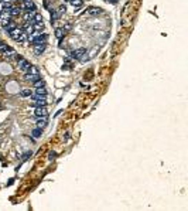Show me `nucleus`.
<instances>
[{
  "instance_id": "1",
  "label": "nucleus",
  "mask_w": 188,
  "mask_h": 211,
  "mask_svg": "<svg viewBox=\"0 0 188 211\" xmlns=\"http://www.w3.org/2000/svg\"><path fill=\"white\" fill-rule=\"evenodd\" d=\"M9 34H10V38L14 40L16 43H24L27 38V34L24 33V30H23L21 27H16V28L12 30Z\"/></svg>"
},
{
  "instance_id": "15",
  "label": "nucleus",
  "mask_w": 188,
  "mask_h": 211,
  "mask_svg": "<svg viewBox=\"0 0 188 211\" xmlns=\"http://www.w3.org/2000/svg\"><path fill=\"white\" fill-rule=\"evenodd\" d=\"M33 93H36V95H41V96H47V89H45V87H41V88H36Z\"/></svg>"
},
{
  "instance_id": "2",
  "label": "nucleus",
  "mask_w": 188,
  "mask_h": 211,
  "mask_svg": "<svg viewBox=\"0 0 188 211\" xmlns=\"http://www.w3.org/2000/svg\"><path fill=\"white\" fill-rule=\"evenodd\" d=\"M65 12H67V7H65V6H59L57 10H53V14H51V21L58 20L62 14H65Z\"/></svg>"
},
{
  "instance_id": "17",
  "label": "nucleus",
  "mask_w": 188,
  "mask_h": 211,
  "mask_svg": "<svg viewBox=\"0 0 188 211\" xmlns=\"http://www.w3.org/2000/svg\"><path fill=\"white\" fill-rule=\"evenodd\" d=\"M31 105L34 106V108H37V106H45L47 105V101L45 99H40V101H34Z\"/></svg>"
},
{
  "instance_id": "8",
  "label": "nucleus",
  "mask_w": 188,
  "mask_h": 211,
  "mask_svg": "<svg viewBox=\"0 0 188 211\" xmlns=\"http://www.w3.org/2000/svg\"><path fill=\"white\" fill-rule=\"evenodd\" d=\"M20 7H21V10H26V12L30 10V9H31V10H36V4L33 3V0H26V1H23V4H21Z\"/></svg>"
},
{
  "instance_id": "6",
  "label": "nucleus",
  "mask_w": 188,
  "mask_h": 211,
  "mask_svg": "<svg viewBox=\"0 0 188 211\" xmlns=\"http://www.w3.org/2000/svg\"><path fill=\"white\" fill-rule=\"evenodd\" d=\"M17 67H18V69H21V71H28V68H30V63L27 61L26 58H18L17 60Z\"/></svg>"
},
{
  "instance_id": "22",
  "label": "nucleus",
  "mask_w": 188,
  "mask_h": 211,
  "mask_svg": "<svg viewBox=\"0 0 188 211\" xmlns=\"http://www.w3.org/2000/svg\"><path fill=\"white\" fill-rule=\"evenodd\" d=\"M41 133H42V129H40V128H36V129L33 131V136H34V137H40Z\"/></svg>"
},
{
  "instance_id": "26",
  "label": "nucleus",
  "mask_w": 188,
  "mask_h": 211,
  "mask_svg": "<svg viewBox=\"0 0 188 211\" xmlns=\"http://www.w3.org/2000/svg\"><path fill=\"white\" fill-rule=\"evenodd\" d=\"M64 1H69V0H64Z\"/></svg>"
},
{
  "instance_id": "21",
  "label": "nucleus",
  "mask_w": 188,
  "mask_h": 211,
  "mask_svg": "<svg viewBox=\"0 0 188 211\" xmlns=\"http://www.w3.org/2000/svg\"><path fill=\"white\" fill-rule=\"evenodd\" d=\"M14 28H16V24H14L13 21H12V23H9L7 26L4 27V30H6L7 33H10V31H12V30H14Z\"/></svg>"
},
{
  "instance_id": "5",
  "label": "nucleus",
  "mask_w": 188,
  "mask_h": 211,
  "mask_svg": "<svg viewBox=\"0 0 188 211\" xmlns=\"http://www.w3.org/2000/svg\"><path fill=\"white\" fill-rule=\"evenodd\" d=\"M34 116L36 118H42V116H48V111L45 106H37L34 109Z\"/></svg>"
},
{
  "instance_id": "12",
  "label": "nucleus",
  "mask_w": 188,
  "mask_h": 211,
  "mask_svg": "<svg viewBox=\"0 0 188 211\" xmlns=\"http://www.w3.org/2000/svg\"><path fill=\"white\" fill-rule=\"evenodd\" d=\"M10 7H13V4H12L10 1H1V0H0V13L9 10Z\"/></svg>"
},
{
  "instance_id": "3",
  "label": "nucleus",
  "mask_w": 188,
  "mask_h": 211,
  "mask_svg": "<svg viewBox=\"0 0 188 211\" xmlns=\"http://www.w3.org/2000/svg\"><path fill=\"white\" fill-rule=\"evenodd\" d=\"M47 48V43H37V44H33V50L36 55H41V54L45 51Z\"/></svg>"
},
{
  "instance_id": "24",
  "label": "nucleus",
  "mask_w": 188,
  "mask_h": 211,
  "mask_svg": "<svg viewBox=\"0 0 188 211\" xmlns=\"http://www.w3.org/2000/svg\"><path fill=\"white\" fill-rule=\"evenodd\" d=\"M27 72H30V74H40L38 69H37V67H31V65H30V68H28Z\"/></svg>"
},
{
  "instance_id": "4",
  "label": "nucleus",
  "mask_w": 188,
  "mask_h": 211,
  "mask_svg": "<svg viewBox=\"0 0 188 211\" xmlns=\"http://www.w3.org/2000/svg\"><path fill=\"white\" fill-rule=\"evenodd\" d=\"M86 53V48H77L71 53V58L72 60H82V57Z\"/></svg>"
},
{
  "instance_id": "16",
  "label": "nucleus",
  "mask_w": 188,
  "mask_h": 211,
  "mask_svg": "<svg viewBox=\"0 0 188 211\" xmlns=\"http://www.w3.org/2000/svg\"><path fill=\"white\" fill-rule=\"evenodd\" d=\"M64 34H65V30H64V28H57V30H55V37H57V38H62V37H64Z\"/></svg>"
},
{
  "instance_id": "23",
  "label": "nucleus",
  "mask_w": 188,
  "mask_h": 211,
  "mask_svg": "<svg viewBox=\"0 0 188 211\" xmlns=\"http://www.w3.org/2000/svg\"><path fill=\"white\" fill-rule=\"evenodd\" d=\"M31 93H33V91H30V89H23L20 92V95L21 96H31Z\"/></svg>"
},
{
  "instance_id": "9",
  "label": "nucleus",
  "mask_w": 188,
  "mask_h": 211,
  "mask_svg": "<svg viewBox=\"0 0 188 211\" xmlns=\"http://www.w3.org/2000/svg\"><path fill=\"white\" fill-rule=\"evenodd\" d=\"M34 14H36V10H27L26 13H24V21L26 23H31L33 24V19H34Z\"/></svg>"
},
{
  "instance_id": "13",
  "label": "nucleus",
  "mask_w": 188,
  "mask_h": 211,
  "mask_svg": "<svg viewBox=\"0 0 188 211\" xmlns=\"http://www.w3.org/2000/svg\"><path fill=\"white\" fill-rule=\"evenodd\" d=\"M102 13V9H99V7H89L88 10H86V14L88 16H98V14Z\"/></svg>"
},
{
  "instance_id": "20",
  "label": "nucleus",
  "mask_w": 188,
  "mask_h": 211,
  "mask_svg": "<svg viewBox=\"0 0 188 211\" xmlns=\"http://www.w3.org/2000/svg\"><path fill=\"white\" fill-rule=\"evenodd\" d=\"M33 23H42V16L36 13L34 14V19H33Z\"/></svg>"
},
{
  "instance_id": "25",
  "label": "nucleus",
  "mask_w": 188,
  "mask_h": 211,
  "mask_svg": "<svg viewBox=\"0 0 188 211\" xmlns=\"http://www.w3.org/2000/svg\"><path fill=\"white\" fill-rule=\"evenodd\" d=\"M54 157H55V153H50L48 155V160H54Z\"/></svg>"
},
{
  "instance_id": "11",
  "label": "nucleus",
  "mask_w": 188,
  "mask_h": 211,
  "mask_svg": "<svg viewBox=\"0 0 188 211\" xmlns=\"http://www.w3.org/2000/svg\"><path fill=\"white\" fill-rule=\"evenodd\" d=\"M36 119H37V128H40V129L45 128V126H47V123H48V119H47V116H42V118H36Z\"/></svg>"
},
{
  "instance_id": "18",
  "label": "nucleus",
  "mask_w": 188,
  "mask_h": 211,
  "mask_svg": "<svg viewBox=\"0 0 188 211\" xmlns=\"http://www.w3.org/2000/svg\"><path fill=\"white\" fill-rule=\"evenodd\" d=\"M33 84H34V87H36V88H41V87H45V82H44V79H37V81H34V82H33Z\"/></svg>"
},
{
  "instance_id": "14",
  "label": "nucleus",
  "mask_w": 188,
  "mask_h": 211,
  "mask_svg": "<svg viewBox=\"0 0 188 211\" xmlns=\"http://www.w3.org/2000/svg\"><path fill=\"white\" fill-rule=\"evenodd\" d=\"M69 4H71L75 10H78V9H81V7L83 6V0H69Z\"/></svg>"
},
{
  "instance_id": "7",
  "label": "nucleus",
  "mask_w": 188,
  "mask_h": 211,
  "mask_svg": "<svg viewBox=\"0 0 188 211\" xmlns=\"http://www.w3.org/2000/svg\"><path fill=\"white\" fill-rule=\"evenodd\" d=\"M4 13H7L12 19H13V17H16V16H18V14L21 13V7H20V6H18V7H14L13 6V7H10L9 10H6Z\"/></svg>"
},
{
  "instance_id": "10",
  "label": "nucleus",
  "mask_w": 188,
  "mask_h": 211,
  "mask_svg": "<svg viewBox=\"0 0 188 211\" xmlns=\"http://www.w3.org/2000/svg\"><path fill=\"white\" fill-rule=\"evenodd\" d=\"M24 79L28 81V82H34V81L40 79V74H30V72H26V74H24Z\"/></svg>"
},
{
  "instance_id": "19",
  "label": "nucleus",
  "mask_w": 188,
  "mask_h": 211,
  "mask_svg": "<svg viewBox=\"0 0 188 211\" xmlns=\"http://www.w3.org/2000/svg\"><path fill=\"white\" fill-rule=\"evenodd\" d=\"M33 28L34 31H40L44 28V23H33Z\"/></svg>"
}]
</instances>
